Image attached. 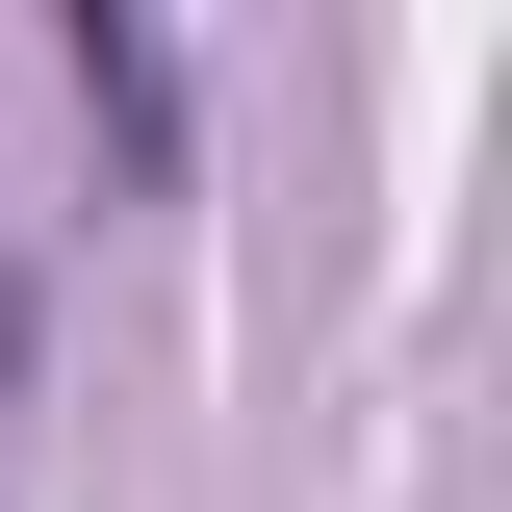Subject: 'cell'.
Wrapping results in <instances>:
<instances>
[{"label": "cell", "instance_id": "1", "mask_svg": "<svg viewBox=\"0 0 512 512\" xmlns=\"http://www.w3.org/2000/svg\"><path fill=\"white\" fill-rule=\"evenodd\" d=\"M77 103H103L128 180H180V52H154V26H77Z\"/></svg>", "mask_w": 512, "mask_h": 512}, {"label": "cell", "instance_id": "2", "mask_svg": "<svg viewBox=\"0 0 512 512\" xmlns=\"http://www.w3.org/2000/svg\"><path fill=\"white\" fill-rule=\"evenodd\" d=\"M0 384H26V282H0Z\"/></svg>", "mask_w": 512, "mask_h": 512}]
</instances>
